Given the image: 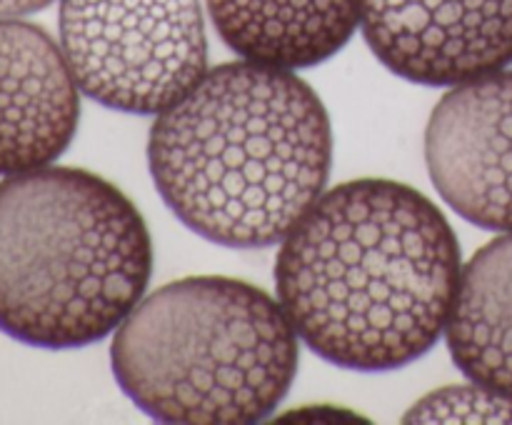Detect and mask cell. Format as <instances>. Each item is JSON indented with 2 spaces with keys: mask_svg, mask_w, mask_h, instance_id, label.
<instances>
[{
  "mask_svg": "<svg viewBox=\"0 0 512 425\" xmlns=\"http://www.w3.org/2000/svg\"><path fill=\"white\" fill-rule=\"evenodd\" d=\"M425 165L468 223L512 233V70L455 83L425 128Z\"/></svg>",
  "mask_w": 512,
  "mask_h": 425,
  "instance_id": "8992f818",
  "label": "cell"
},
{
  "mask_svg": "<svg viewBox=\"0 0 512 425\" xmlns=\"http://www.w3.org/2000/svg\"><path fill=\"white\" fill-rule=\"evenodd\" d=\"M80 88L40 25L0 18V175L53 165L78 133Z\"/></svg>",
  "mask_w": 512,
  "mask_h": 425,
  "instance_id": "ba28073f",
  "label": "cell"
},
{
  "mask_svg": "<svg viewBox=\"0 0 512 425\" xmlns=\"http://www.w3.org/2000/svg\"><path fill=\"white\" fill-rule=\"evenodd\" d=\"M360 28L410 83L455 85L512 63V0H363Z\"/></svg>",
  "mask_w": 512,
  "mask_h": 425,
  "instance_id": "52a82bcc",
  "label": "cell"
},
{
  "mask_svg": "<svg viewBox=\"0 0 512 425\" xmlns=\"http://www.w3.org/2000/svg\"><path fill=\"white\" fill-rule=\"evenodd\" d=\"M153 240L133 200L83 168L0 180V333L45 350L98 343L143 300Z\"/></svg>",
  "mask_w": 512,
  "mask_h": 425,
  "instance_id": "3957f363",
  "label": "cell"
},
{
  "mask_svg": "<svg viewBox=\"0 0 512 425\" xmlns=\"http://www.w3.org/2000/svg\"><path fill=\"white\" fill-rule=\"evenodd\" d=\"M405 423H512L510 395L485 385H448L420 398L405 413Z\"/></svg>",
  "mask_w": 512,
  "mask_h": 425,
  "instance_id": "8fae6325",
  "label": "cell"
},
{
  "mask_svg": "<svg viewBox=\"0 0 512 425\" xmlns=\"http://www.w3.org/2000/svg\"><path fill=\"white\" fill-rule=\"evenodd\" d=\"M445 340L465 378L512 398V233L465 263Z\"/></svg>",
  "mask_w": 512,
  "mask_h": 425,
  "instance_id": "30bf717a",
  "label": "cell"
},
{
  "mask_svg": "<svg viewBox=\"0 0 512 425\" xmlns=\"http://www.w3.org/2000/svg\"><path fill=\"white\" fill-rule=\"evenodd\" d=\"M148 165L160 198L200 238L268 248L325 193L330 115L293 70L240 58L155 115Z\"/></svg>",
  "mask_w": 512,
  "mask_h": 425,
  "instance_id": "7a4b0ae2",
  "label": "cell"
},
{
  "mask_svg": "<svg viewBox=\"0 0 512 425\" xmlns=\"http://www.w3.org/2000/svg\"><path fill=\"white\" fill-rule=\"evenodd\" d=\"M60 48L80 93L158 115L208 73L200 0H60Z\"/></svg>",
  "mask_w": 512,
  "mask_h": 425,
  "instance_id": "5b68a950",
  "label": "cell"
},
{
  "mask_svg": "<svg viewBox=\"0 0 512 425\" xmlns=\"http://www.w3.org/2000/svg\"><path fill=\"white\" fill-rule=\"evenodd\" d=\"M460 273L458 235L428 195L360 178L320 195L280 240L275 290L315 355L388 373L445 335Z\"/></svg>",
  "mask_w": 512,
  "mask_h": 425,
  "instance_id": "6da1fadb",
  "label": "cell"
},
{
  "mask_svg": "<svg viewBox=\"0 0 512 425\" xmlns=\"http://www.w3.org/2000/svg\"><path fill=\"white\" fill-rule=\"evenodd\" d=\"M205 8L233 53L288 70L333 58L363 20V0H205Z\"/></svg>",
  "mask_w": 512,
  "mask_h": 425,
  "instance_id": "9c48e42d",
  "label": "cell"
},
{
  "mask_svg": "<svg viewBox=\"0 0 512 425\" xmlns=\"http://www.w3.org/2000/svg\"><path fill=\"white\" fill-rule=\"evenodd\" d=\"M110 365L160 423H260L293 388L298 333L258 285L193 275L143 295L115 330Z\"/></svg>",
  "mask_w": 512,
  "mask_h": 425,
  "instance_id": "277c9868",
  "label": "cell"
},
{
  "mask_svg": "<svg viewBox=\"0 0 512 425\" xmlns=\"http://www.w3.org/2000/svg\"><path fill=\"white\" fill-rule=\"evenodd\" d=\"M55 0H0V18H23L48 8Z\"/></svg>",
  "mask_w": 512,
  "mask_h": 425,
  "instance_id": "7c38bea8",
  "label": "cell"
}]
</instances>
